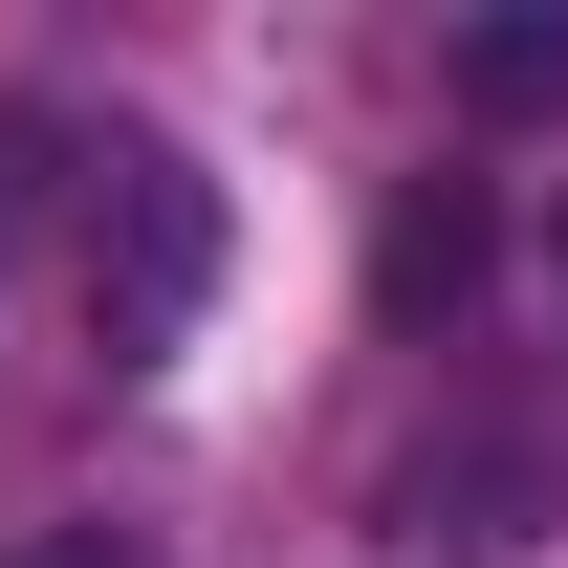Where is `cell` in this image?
<instances>
[{
  "label": "cell",
  "mask_w": 568,
  "mask_h": 568,
  "mask_svg": "<svg viewBox=\"0 0 568 568\" xmlns=\"http://www.w3.org/2000/svg\"><path fill=\"white\" fill-rule=\"evenodd\" d=\"M197 306H219V197H197V153H175V132H110V153H88V351L153 372Z\"/></svg>",
  "instance_id": "cell-1"
},
{
  "label": "cell",
  "mask_w": 568,
  "mask_h": 568,
  "mask_svg": "<svg viewBox=\"0 0 568 568\" xmlns=\"http://www.w3.org/2000/svg\"><path fill=\"white\" fill-rule=\"evenodd\" d=\"M481 284H503V197H481V175H394V219H372V306H394V328H459Z\"/></svg>",
  "instance_id": "cell-2"
},
{
  "label": "cell",
  "mask_w": 568,
  "mask_h": 568,
  "mask_svg": "<svg viewBox=\"0 0 568 568\" xmlns=\"http://www.w3.org/2000/svg\"><path fill=\"white\" fill-rule=\"evenodd\" d=\"M547 503H568V437H437L394 481V525L416 547H547Z\"/></svg>",
  "instance_id": "cell-3"
},
{
  "label": "cell",
  "mask_w": 568,
  "mask_h": 568,
  "mask_svg": "<svg viewBox=\"0 0 568 568\" xmlns=\"http://www.w3.org/2000/svg\"><path fill=\"white\" fill-rule=\"evenodd\" d=\"M459 110H481V132H547V110H568V0H525V22H459Z\"/></svg>",
  "instance_id": "cell-4"
},
{
  "label": "cell",
  "mask_w": 568,
  "mask_h": 568,
  "mask_svg": "<svg viewBox=\"0 0 568 568\" xmlns=\"http://www.w3.org/2000/svg\"><path fill=\"white\" fill-rule=\"evenodd\" d=\"M0 568H153V525H22Z\"/></svg>",
  "instance_id": "cell-5"
},
{
  "label": "cell",
  "mask_w": 568,
  "mask_h": 568,
  "mask_svg": "<svg viewBox=\"0 0 568 568\" xmlns=\"http://www.w3.org/2000/svg\"><path fill=\"white\" fill-rule=\"evenodd\" d=\"M547 263H568V219H547Z\"/></svg>",
  "instance_id": "cell-6"
}]
</instances>
